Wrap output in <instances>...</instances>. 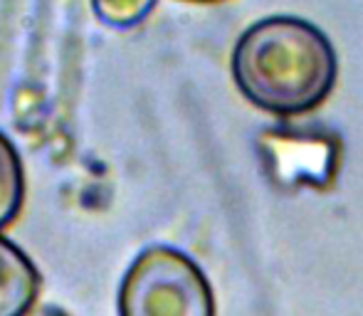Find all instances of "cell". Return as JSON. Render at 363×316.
Segmentation results:
<instances>
[{"mask_svg":"<svg viewBox=\"0 0 363 316\" xmlns=\"http://www.w3.org/2000/svg\"><path fill=\"white\" fill-rule=\"evenodd\" d=\"M193 3H218V0H193Z\"/></svg>","mask_w":363,"mask_h":316,"instance_id":"6","label":"cell"},{"mask_svg":"<svg viewBox=\"0 0 363 316\" xmlns=\"http://www.w3.org/2000/svg\"><path fill=\"white\" fill-rule=\"evenodd\" d=\"M38 294V267L23 249L0 235V316H28Z\"/></svg>","mask_w":363,"mask_h":316,"instance_id":"3","label":"cell"},{"mask_svg":"<svg viewBox=\"0 0 363 316\" xmlns=\"http://www.w3.org/2000/svg\"><path fill=\"white\" fill-rule=\"evenodd\" d=\"M25 198L23 163L15 146L0 134V230L20 215Z\"/></svg>","mask_w":363,"mask_h":316,"instance_id":"4","label":"cell"},{"mask_svg":"<svg viewBox=\"0 0 363 316\" xmlns=\"http://www.w3.org/2000/svg\"><path fill=\"white\" fill-rule=\"evenodd\" d=\"M156 0H91L96 18L111 28H131L146 20Z\"/></svg>","mask_w":363,"mask_h":316,"instance_id":"5","label":"cell"},{"mask_svg":"<svg viewBox=\"0 0 363 316\" xmlns=\"http://www.w3.org/2000/svg\"><path fill=\"white\" fill-rule=\"evenodd\" d=\"M119 316H216V299L203 269L188 254L156 244L126 272Z\"/></svg>","mask_w":363,"mask_h":316,"instance_id":"2","label":"cell"},{"mask_svg":"<svg viewBox=\"0 0 363 316\" xmlns=\"http://www.w3.org/2000/svg\"><path fill=\"white\" fill-rule=\"evenodd\" d=\"M339 62L326 35L301 18L274 15L242 33L233 52L238 89L262 111L301 116L334 89Z\"/></svg>","mask_w":363,"mask_h":316,"instance_id":"1","label":"cell"}]
</instances>
